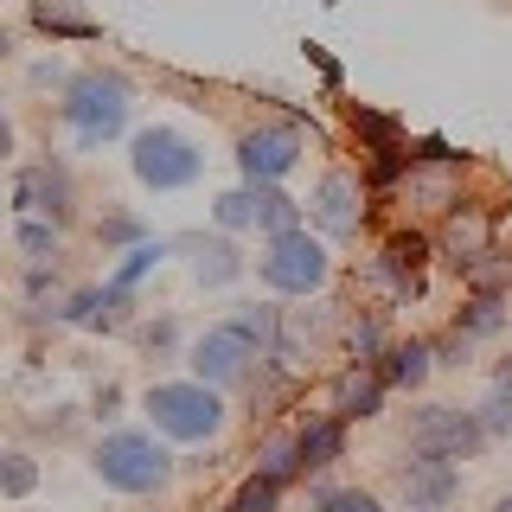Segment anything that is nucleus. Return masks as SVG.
I'll list each match as a JSON object with an SVG mask.
<instances>
[{
	"label": "nucleus",
	"instance_id": "13",
	"mask_svg": "<svg viewBox=\"0 0 512 512\" xmlns=\"http://www.w3.org/2000/svg\"><path fill=\"white\" fill-rule=\"evenodd\" d=\"M314 224L320 231H333V237H352L359 231V186L346 180V173H327L314 192Z\"/></svg>",
	"mask_w": 512,
	"mask_h": 512
},
{
	"label": "nucleus",
	"instance_id": "1",
	"mask_svg": "<svg viewBox=\"0 0 512 512\" xmlns=\"http://www.w3.org/2000/svg\"><path fill=\"white\" fill-rule=\"evenodd\" d=\"M128 103H135V84L122 71H77L64 84V103H58V122L77 135V148H103L128 128Z\"/></svg>",
	"mask_w": 512,
	"mask_h": 512
},
{
	"label": "nucleus",
	"instance_id": "19",
	"mask_svg": "<svg viewBox=\"0 0 512 512\" xmlns=\"http://www.w3.org/2000/svg\"><path fill=\"white\" fill-rule=\"evenodd\" d=\"M237 269H244V263H237V250L224 244V237H212V244H199V263H192V276H199V288H224Z\"/></svg>",
	"mask_w": 512,
	"mask_h": 512
},
{
	"label": "nucleus",
	"instance_id": "5",
	"mask_svg": "<svg viewBox=\"0 0 512 512\" xmlns=\"http://www.w3.org/2000/svg\"><path fill=\"white\" fill-rule=\"evenodd\" d=\"M256 276L276 288V295H314V288L333 276V256H327V244H320L308 224H301V231L269 237L263 256H256Z\"/></svg>",
	"mask_w": 512,
	"mask_h": 512
},
{
	"label": "nucleus",
	"instance_id": "16",
	"mask_svg": "<svg viewBox=\"0 0 512 512\" xmlns=\"http://www.w3.org/2000/svg\"><path fill=\"white\" fill-rule=\"evenodd\" d=\"M32 26L45 32V39H96V26L90 13H77L71 0H32Z\"/></svg>",
	"mask_w": 512,
	"mask_h": 512
},
{
	"label": "nucleus",
	"instance_id": "10",
	"mask_svg": "<svg viewBox=\"0 0 512 512\" xmlns=\"http://www.w3.org/2000/svg\"><path fill=\"white\" fill-rule=\"evenodd\" d=\"M13 212L20 218H52L58 231L71 224V180L52 160H32V167L13 173Z\"/></svg>",
	"mask_w": 512,
	"mask_h": 512
},
{
	"label": "nucleus",
	"instance_id": "3",
	"mask_svg": "<svg viewBox=\"0 0 512 512\" xmlns=\"http://www.w3.org/2000/svg\"><path fill=\"white\" fill-rule=\"evenodd\" d=\"M141 410L154 416V436H167V442H212L224 429V397L199 378L154 384V391L141 397Z\"/></svg>",
	"mask_w": 512,
	"mask_h": 512
},
{
	"label": "nucleus",
	"instance_id": "32",
	"mask_svg": "<svg viewBox=\"0 0 512 512\" xmlns=\"http://www.w3.org/2000/svg\"><path fill=\"white\" fill-rule=\"evenodd\" d=\"M493 512H512V493H500V500H493Z\"/></svg>",
	"mask_w": 512,
	"mask_h": 512
},
{
	"label": "nucleus",
	"instance_id": "11",
	"mask_svg": "<svg viewBox=\"0 0 512 512\" xmlns=\"http://www.w3.org/2000/svg\"><path fill=\"white\" fill-rule=\"evenodd\" d=\"M397 487H404V506L410 512H442V506H455V493H461V468H455V461H442V455H416V448H410Z\"/></svg>",
	"mask_w": 512,
	"mask_h": 512
},
{
	"label": "nucleus",
	"instance_id": "25",
	"mask_svg": "<svg viewBox=\"0 0 512 512\" xmlns=\"http://www.w3.org/2000/svg\"><path fill=\"white\" fill-rule=\"evenodd\" d=\"M314 512H384V506H378V493H365V487H320Z\"/></svg>",
	"mask_w": 512,
	"mask_h": 512
},
{
	"label": "nucleus",
	"instance_id": "26",
	"mask_svg": "<svg viewBox=\"0 0 512 512\" xmlns=\"http://www.w3.org/2000/svg\"><path fill=\"white\" fill-rule=\"evenodd\" d=\"M160 256H167V244H141V250H128V256H122V269L109 276V288H122V295H128V288H135L141 276H148V269L160 263Z\"/></svg>",
	"mask_w": 512,
	"mask_h": 512
},
{
	"label": "nucleus",
	"instance_id": "20",
	"mask_svg": "<svg viewBox=\"0 0 512 512\" xmlns=\"http://www.w3.org/2000/svg\"><path fill=\"white\" fill-rule=\"evenodd\" d=\"M32 487H39V468H32V455H26V448H7V455H0V500L20 506Z\"/></svg>",
	"mask_w": 512,
	"mask_h": 512
},
{
	"label": "nucleus",
	"instance_id": "4",
	"mask_svg": "<svg viewBox=\"0 0 512 512\" xmlns=\"http://www.w3.org/2000/svg\"><path fill=\"white\" fill-rule=\"evenodd\" d=\"M128 167H135V180L154 186V192H186L205 173V154L192 148L180 128L154 122V128H141V135L128 141Z\"/></svg>",
	"mask_w": 512,
	"mask_h": 512
},
{
	"label": "nucleus",
	"instance_id": "27",
	"mask_svg": "<svg viewBox=\"0 0 512 512\" xmlns=\"http://www.w3.org/2000/svg\"><path fill=\"white\" fill-rule=\"evenodd\" d=\"M493 327H500V301H493V295L468 301V308H461V320H455L461 340H474V333H493Z\"/></svg>",
	"mask_w": 512,
	"mask_h": 512
},
{
	"label": "nucleus",
	"instance_id": "21",
	"mask_svg": "<svg viewBox=\"0 0 512 512\" xmlns=\"http://www.w3.org/2000/svg\"><path fill=\"white\" fill-rule=\"evenodd\" d=\"M231 327L244 333V340H250L256 352H276V308L250 301V308H237V314H231Z\"/></svg>",
	"mask_w": 512,
	"mask_h": 512
},
{
	"label": "nucleus",
	"instance_id": "2",
	"mask_svg": "<svg viewBox=\"0 0 512 512\" xmlns=\"http://www.w3.org/2000/svg\"><path fill=\"white\" fill-rule=\"evenodd\" d=\"M96 480L116 493H160L173 474V455L167 442L154 436V429H109L103 442H96Z\"/></svg>",
	"mask_w": 512,
	"mask_h": 512
},
{
	"label": "nucleus",
	"instance_id": "7",
	"mask_svg": "<svg viewBox=\"0 0 512 512\" xmlns=\"http://www.w3.org/2000/svg\"><path fill=\"white\" fill-rule=\"evenodd\" d=\"M493 436H487V416L480 410H455V404H423L410 423V448L416 455H442V461H468L480 455Z\"/></svg>",
	"mask_w": 512,
	"mask_h": 512
},
{
	"label": "nucleus",
	"instance_id": "24",
	"mask_svg": "<svg viewBox=\"0 0 512 512\" xmlns=\"http://www.w3.org/2000/svg\"><path fill=\"white\" fill-rule=\"evenodd\" d=\"M231 512H282V487H276V480H269V474H250L244 487H237Z\"/></svg>",
	"mask_w": 512,
	"mask_h": 512
},
{
	"label": "nucleus",
	"instance_id": "31",
	"mask_svg": "<svg viewBox=\"0 0 512 512\" xmlns=\"http://www.w3.org/2000/svg\"><path fill=\"white\" fill-rule=\"evenodd\" d=\"M416 160H455V148H448V141H423V148H416Z\"/></svg>",
	"mask_w": 512,
	"mask_h": 512
},
{
	"label": "nucleus",
	"instance_id": "29",
	"mask_svg": "<svg viewBox=\"0 0 512 512\" xmlns=\"http://www.w3.org/2000/svg\"><path fill=\"white\" fill-rule=\"evenodd\" d=\"M52 288H58V269H45V263H39V269L26 276V295H32V301H39V295H52Z\"/></svg>",
	"mask_w": 512,
	"mask_h": 512
},
{
	"label": "nucleus",
	"instance_id": "15",
	"mask_svg": "<svg viewBox=\"0 0 512 512\" xmlns=\"http://www.w3.org/2000/svg\"><path fill=\"white\" fill-rule=\"evenodd\" d=\"M429 365H436V346L429 340H397L378 359V372H384V384H397V391H416V384L429 378Z\"/></svg>",
	"mask_w": 512,
	"mask_h": 512
},
{
	"label": "nucleus",
	"instance_id": "23",
	"mask_svg": "<svg viewBox=\"0 0 512 512\" xmlns=\"http://www.w3.org/2000/svg\"><path fill=\"white\" fill-rule=\"evenodd\" d=\"M96 237H103V244H109V250H116V244H128V250H141V244H154V237H148V224H141L135 212H109L103 224H96Z\"/></svg>",
	"mask_w": 512,
	"mask_h": 512
},
{
	"label": "nucleus",
	"instance_id": "30",
	"mask_svg": "<svg viewBox=\"0 0 512 512\" xmlns=\"http://www.w3.org/2000/svg\"><path fill=\"white\" fill-rule=\"evenodd\" d=\"M116 404H122V391H116V384H103V391H96V416H116Z\"/></svg>",
	"mask_w": 512,
	"mask_h": 512
},
{
	"label": "nucleus",
	"instance_id": "14",
	"mask_svg": "<svg viewBox=\"0 0 512 512\" xmlns=\"http://www.w3.org/2000/svg\"><path fill=\"white\" fill-rule=\"evenodd\" d=\"M295 448H301V474L333 468V461H340V448H346V416L340 410H333V416H314V423L295 436Z\"/></svg>",
	"mask_w": 512,
	"mask_h": 512
},
{
	"label": "nucleus",
	"instance_id": "17",
	"mask_svg": "<svg viewBox=\"0 0 512 512\" xmlns=\"http://www.w3.org/2000/svg\"><path fill=\"white\" fill-rule=\"evenodd\" d=\"M384 404V372L378 365H352L340 378V416H378Z\"/></svg>",
	"mask_w": 512,
	"mask_h": 512
},
{
	"label": "nucleus",
	"instance_id": "6",
	"mask_svg": "<svg viewBox=\"0 0 512 512\" xmlns=\"http://www.w3.org/2000/svg\"><path fill=\"white\" fill-rule=\"evenodd\" d=\"M212 218H218V231H269V237L301 231V205L282 186H256V180H244L237 192H218Z\"/></svg>",
	"mask_w": 512,
	"mask_h": 512
},
{
	"label": "nucleus",
	"instance_id": "9",
	"mask_svg": "<svg viewBox=\"0 0 512 512\" xmlns=\"http://www.w3.org/2000/svg\"><path fill=\"white\" fill-rule=\"evenodd\" d=\"M250 359H256V346L244 340V333L231 327V320H224V327H212V333H199V340H192V378L199 384H237V378H250Z\"/></svg>",
	"mask_w": 512,
	"mask_h": 512
},
{
	"label": "nucleus",
	"instance_id": "18",
	"mask_svg": "<svg viewBox=\"0 0 512 512\" xmlns=\"http://www.w3.org/2000/svg\"><path fill=\"white\" fill-rule=\"evenodd\" d=\"M13 250H20L26 263H52L58 256V224L52 218H20L13 224Z\"/></svg>",
	"mask_w": 512,
	"mask_h": 512
},
{
	"label": "nucleus",
	"instance_id": "22",
	"mask_svg": "<svg viewBox=\"0 0 512 512\" xmlns=\"http://www.w3.org/2000/svg\"><path fill=\"white\" fill-rule=\"evenodd\" d=\"M256 474H269L276 487H288V480L301 474V448H295V436H276V442H269V448H263V468H256Z\"/></svg>",
	"mask_w": 512,
	"mask_h": 512
},
{
	"label": "nucleus",
	"instance_id": "28",
	"mask_svg": "<svg viewBox=\"0 0 512 512\" xmlns=\"http://www.w3.org/2000/svg\"><path fill=\"white\" fill-rule=\"evenodd\" d=\"M493 404L512 410V359H500V372H493Z\"/></svg>",
	"mask_w": 512,
	"mask_h": 512
},
{
	"label": "nucleus",
	"instance_id": "12",
	"mask_svg": "<svg viewBox=\"0 0 512 512\" xmlns=\"http://www.w3.org/2000/svg\"><path fill=\"white\" fill-rule=\"evenodd\" d=\"M384 276H391L397 295H423V263H429V237L423 231H391L384 237Z\"/></svg>",
	"mask_w": 512,
	"mask_h": 512
},
{
	"label": "nucleus",
	"instance_id": "8",
	"mask_svg": "<svg viewBox=\"0 0 512 512\" xmlns=\"http://www.w3.org/2000/svg\"><path fill=\"white\" fill-rule=\"evenodd\" d=\"M295 160H301V128L295 122L250 128V135L237 141V167H244V180H256V186H276Z\"/></svg>",
	"mask_w": 512,
	"mask_h": 512
}]
</instances>
